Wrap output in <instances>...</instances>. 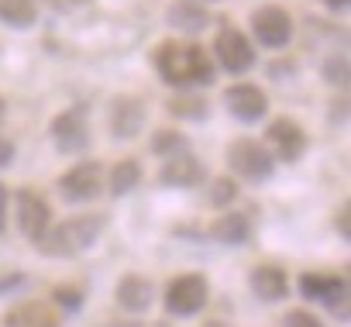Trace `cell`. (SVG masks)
I'll return each mask as SVG.
<instances>
[{"mask_svg":"<svg viewBox=\"0 0 351 327\" xmlns=\"http://www.w3.org/2000/svg\"><path fill=\"white\" fill-rule=\"evenodd\" d=\"M152 66L158 73L162 83L176 86V90H190V86H210L217 76V66L210 59L207 49H200L197 42H162L152 52Z\"/></svg>","mask_w":351,"mask_h":327,"instance_id":"obj_1","label":"cell"},{"mask_svg":"<svg viewBox=\"0 0 351 327\" xmlns=\"http://www.w3.org/2000/svg\"><path fill=\"white\" fill-rule=\"evenodd\" d=\"M104 228H107V217H104V214L69 217V221H62L59 228L45 231V238L38 241V252L49 255V258H73V255H83L86 248L97 245V238L104 234Z\"/></svg>","mask_w":351,"mask_h":327,"instance_id":"obj_2","label":"cell"},{"mask_svg":"<svg viewBox=\"0 0 351 327\" xmlns=\"http://www.w3.org/2000/svg\"><path fill=\"white\" fill-rule=\"evenodd\" d=\"M228 166L248 183H265L276 173V158H272V152L265 145H258L252 138H238L228 148Z\"/></svg>","mask_w":351,"mask_h":327,"instance_id":"obj_3","label":"cell"},{"mask_svg":"<svg viewBox=\"0 0 351 327\" xmlns=\"http://www.w3.org/2000/svg\"><path fill=\"white\" fill-rule=\"evenodd\" d=\"M214 59L221 69H228L231 76H245L252 66H255V45L248 42L245 32L224 25L214 38Z\"/></svg>","mask_w":351,"mask_h":327,"instance_id":"obj_4","label":"cell"},{"mask_svg":"<svg viewBox=\"0 0 351 327\" xmlns=\"http://www.w3.org/2000/svg\"><path fill=\"white\" fill-rule=\"evenodd\" d=\"M303 300H317L330 306L341 320H348V276H330V272H303L300 279Z\"/></svg>","mask_w":351,"mask_h":327,"instance_id":"obj_5","label":"cell"},{"mask_svg":"<svg viewBox=\"0 0 351 327\" xmlns=\"http://www.w3.org/2000/svg\"><path fill=\"white\" fill-rule=\"evenodd\" d=\"M252 32H255V42L262 49H286L293 42V18L286 8L279 4H265L252 14Z\"/></svg>","mask_w":351,"mask_h":327,"instance_id":"obj_6","label":"cell"},{"mask_svg":"<svg viewBox=\"0 0 351 327\" xmlns=\"http://www.w3.org/2000/svg\"><path fill=\"white\" fill-rule=\"evenodd\" d=\"M207 296H210V286L204 276H180L165 289V310L172 317H193L207 306Z\"/></svg>","mask_w":351,"mask_h":327,"instance_id":"obj_7","label":"cell"},{"mask_svg":"<svg viewBox=\"0 0 351 327\" xmlns=\"http://www.w3.org/2000/svg\"><path fill=\"white\" fill-rule=\"evenodd\" d=\"M52 141L62 155H80L90 148V124L83 107H69L52 117Z\"/></svg>","mask_w":351,"mask_h":327,"instance_id":"obj_8","label":"cell"},{"mask_svg":"<svg viewBox=\"0 0 351 327\" xmlns=\"http://www.w3.org/2000/svg\"><path fill=\"white\" fill-rule=\"evenodd\" d=\"M104 190V166L100 162H80L59 180V193L69 204H90Z\"/></svg>","mask_w":351,"mask_h":327,"instance_id":"obj_9","label":"cell"},{"mask_svg":"<svg viewBox=\"0 0 351 327\" xmlns=\"http://www.w3.org/2000/svg\"><path fill=\"white\" fill-rule=\"evenodd\" d=\"M224 107H228V114H231L234 121L255 124V121H262V117L269 114V97H265V90L255 86V83H234V86L224 90Z\"/></svg>","mask_w":351,"mask_h":327,"instance_id":"obj_10","label":"cell"},{"mask_svg":"<svg viewBox=\"0 0 351 327\" xmlns=\"http://www.w3.org/2000/svg\"><path fill=\"white\" fill-rule=\"evenodd\" d=\"M265 138H269V145H272V158H279V162H300L303 158V152H306V131L293 121V117H279V121H272L269 124V131H265Z\"/></svg>","mask_w":351,"mask_h":327,"instance_id":"obj_11","label":"cell"},{"mask_svg":"<svg viewBox=\"0 0 351 327\" xmlns=\"http://www.w3.org/2000/svg\"><path fill=\"white\" fill-rule=\"evenodd\" d=\"M49 221H52V210H49L45 197H38L35 190H21L18 193V228H21V234L38 245L49 231Z\"/></svg>","mask_w":351,"mask_h":327,"instance_id":"obj_12","label":"cell"},{"mask_svg":"<svg viewBox=\"0 0 351 327\" xmlns=\"http://www.w3.org/2000/svg\"><path fill=\"white\" fill-rule=\"evenodd\" d=\"M204 162L193 158L190 152H180V155H169L158 169V183L162 186H176V190H190L197 183H204Z\"/></svg>","mask_w":351,"mask_h":327,"instance_id":"obj_13","label":"cell"},{"mask_svg":"<svg viewBox=\"0 0 351 327\" xmlns=\"http://www.w3.org/2000/svg\"><path fill=\"white\" fill-rule=\"evenodd\" d=\"M145 117H148L145 100H138V97H117L110 104V134L121 138V141H131V138H138Z\"/></svg>","mask_w":351,"mask_h":327,"instance_id":"obj_14","label":"cell"},{"mask_svg":"<svg viewBox=\"0 0 351 327\" xmlns=\"http://www.w3.org/2000/svg\"><path fill=\"white\" fill-rule=\"evenodd\" d=\"M4 327H59V313L42 300H28L4 313Z\"/></svg>","mask_w":351,"mask_h":327,"instance_id":"obj_15","label":"cell"},{"mask_svg":"<svg viewBox=\"0 0 351 327\" xmlns=\"http://www.w3.org/2000/svg\"><path fill=\"white\" fill-rule=\"evenodd\" d=\"M248 282H252L255 296L265 300V303L286 300V293H289V279H286V272L279 265H258V269H252Z\"/></svg>","mask_w":351,"mask_h":327,"instance_id":"obj_16","label":"cell"},{"mask_svg":"<svg viewBox=\"0 0 351 327\" xmlns=\"http://www.w3.org/2000/svg\"><path fill=\"white\" fill-rule=\"evenodd\" d=\"M152 296H155V286L145 279V276H124L117 282V303L128 310V313H145L152 306Z\"/></svg>","mask_w":351,"mask_h":327,"instance_id":"obj_17","label":"cell"},{"mask_svg":"<svg viewBox=\"0 0 351 327\" xmlns=\"http://www.w3.org/2000/svg\"><path fill=\"white\" fill-rule=\"evenodd\" d=\"M248 234H252L248 214H224V217H217L214 228H210V238L221 241V245H231V248H234V245H245Z\"/></svg>","mask_w":351,"mask_h":327,"instance_id":"obj_18","label":"cell"},{"mask_svg":"<svg viewBox=\"0 0 351 327\" xmlns=\"http://www.w3.org/2000/svg\"><path fill=\"white\" fill-rule=\"evenodd\" d=\"M165 21L172 28H180L186 35H200L204 28H210V14L200 8V4H176L165 11Z\"/></svg>","mask_w":351,"mask_h":327,"instance_id":"obj_19","label":"cell"},{"mask_svg":"<svg viewBox=\"0 0 351 327\" xmlns=\"http://www.w3.org/2000/svg\"><path fill=\"white\" fill-rule=\"evenodd\" d=\"M38 18V0H0V21L14 32L32 28Z\"/></svg>","mask_w":351,"mask_h":327,"instance_id":"obj_20","label":"cell"},{"mask_svg":"<svg viewBox=\"0 0 351 327\" xmlns=\"http://www.w3.org/2000/svg\"><path fill=\"white\" fill-rule=\"evenodd\" d=\"M165 110H169L172 117H180V121H207V117H210V104H207L204 97H190V93L172 97V100L165 104Z\"/></svg>","mask_w":351,"mask_h":327,"instance_id":"obj_21","label":"cell"},{"mask_svg":"<svg viewBox=\"0 0 351 327\" xmlns=\"http://www.w3.org/2000/svg\"><path fill=\"white\" fill-rule=\"evenodd\" d=\"M138 183H141V166H138L134 158H121L117 166L110 169V193H114V197L131 193Z\"/></svg>","mask_w":351,"mask_h":327,"instance_id":"obj_22","label":"cell"},{"mask_svg":"<svg viewBox=\"0 0 351 327\" xmlns=\"http://www.w3.org/2000/svg\"><path fill=\"white\" fill-rule=\"evenodd\" d=\"M152 152L155 155H180V152H186V138L183 134H176V131H155V138H152Z\"/></svg>","mask_w":351,"mask_h":327,"instance_id":"obj_23","label":"cell"},{"mask_svg":"<svg viewBox=\"0 0 351 327\" xmlns=\"http://www.w3.org/2000/svg\"><path fill=\"white\" fill-rule=\"evenodd\" d=\"M324 80L330 86H348V56H341V52L327 56L324 59Z\"/></svg>","mask_w":351,"mask_h":327,"instance_id":"obj_24","label":"cell"},{"mask_svg":"<svg viewBox=\"0 0 351 327\" xmlns=\"http://www.w3.org/2000/svg\"><path fill=\"white\" fill-rule=\"evenodd\" d=\"M52 300H56V306H59L62 313H76V310L83 306V293H80V289H69V286H59V289L52 293Z\"/></svg>","mask_w":351,"mask_h":327,"instance_id":"obj_25","label":"cell"},{"mask_svg":"<svg viewBox=\"0 0 351 327\" xmlns=\"http://www.w3.org/2000/svg\"><path fill=\"white\" fill-rule=\"evenodd\" d=\"M238 197V186L224 176V180H214V190H210V204L214 207H224V204H231Z\"/></svg>","mask_w":351,"mask_h":327,"instance_id":"obj_26","label":"cell"},{"mask_svg":"<svg viewBox=\"0 0 351 327\" xmlns=\"http://www.w3.org/2000/svg\"><path fill=\"white\" fill-rule=\"evenodd\" d=\"M282 327H324V320L313 317L310 310H289L286 320H282Z\"/></svg>","mask_w":351,"mask_h":327,"instance_id":"obj_27","label":"cell"},{"mask_svg":"<svg viewBox=\"0 0 351 327\" xmlns=\"http://www.w3.org/2000/svg\"><path fill=\"white\" fill-rule=\"evenodd\" d=\"M11 162H14V145L8 138H0V169H8Z\"/></svg>","mask_w":351,"mask_h":327,"instance_id":"obj_28","label":"cell"},{"mask_svg":"<svg viewBox=\"0 0 351 327\" xmlns=\"http://www.w3.org/2000/svg\"><path fill=\"white\" fill-rule=\"evenodd\" d=\"M334 224L341 228V238H348V234H351V231H348V204L341 207V214H337V221H334Z\"/></svg>","mask_w":351,"mask_h":327,"instance_id":"obj_29","label":"cell"},{"mask_svg":"<svg viewBox=\"0 0 351 327\" xmlns=\"http://www.w3.org/2000/svg\"><path fill=\"white\" fill-rule=\"evenodd\" d=\"M4 214H8V186L0 183V231H4Z\"/></svg>","mask_w":351,"mask_h":327,"instance_id":"obj_30","label":"cell"},{"mask_svg":"<svg viewBox=\"0 0 351 327\" xmlns=\"http://www.w3.org/2000/svg\"><path fill=\"white\" fill-rule=\"evenodd\" d=\"M348 4H351V0H324V8H327V11H334V14L348 11Z\"/></svg>","mask_w":351,"mask_h":327,"instance_id":"obj_31","label":"cell"},{"mask_svg":"<svg viewBox=\"0 0 351 327\" xmlns=\"http://www.w3.org/2000/svg\"><path fill=\"white\" fill-rule=\"evenodd\" d=\"M100 327H141V324H100Z\"/></svg>","mask_w":351,"mask_h":327,"instance_id":"obj_32","label":"cell"},{"mask_svg":"<svg viewBox=\"0 0 351 327\" xmlns=\"http://www.w3.org/2000/svg\"><path fill=\"white\" fill-rule=\"evenodd\" d=\"M56 4L62 8V4H86V0H56Z\"/></svg>","mask_w":351,"mask_h":327,"instance_id":"obj_33","label":"cell"},{"mask_svg":"<svg viewBox=\"0 0 351 327\" xmlns=\"http://www.w3.org/2000/svg\"><path fill=\"white\" fill-rule=\"evenodd\" d=\"M4 114H8V104H4V97H0V121H4Z\"/></svg>","mask_w":351,"mask_h":327,"instance_id":"obj_34","label":"cell"},{"mask_svg":"<svg viewBox=\"0 0 351 327\" xmlns=\"http://www.w3.org/2000/svg\"><path fill=\"white\" fill-rule=\"evenodd\" d=\"M204 327H228V324H221V320H210V324H204Z\"/></svg>","mask_w":351,"mask_h":327,"instance_id":"obj_35","label":"cell"},{"mask_svg":"<svg viewBox=\"0 0 351 327\" xmlns=\"http://www.w3.org/2000/svg\"><path fill=\"white\" fill-rule=\"evenodd\" d=\"M197 4H200V0H197Z\"/></svg>","mask_w":351,"mask_h":327,"instance_id":"obj_36","label":"cell"}]
</instances>
